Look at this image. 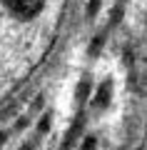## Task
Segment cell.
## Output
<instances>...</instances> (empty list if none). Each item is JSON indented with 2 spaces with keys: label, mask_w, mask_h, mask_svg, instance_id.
<instances>
[{
  "label": "cell",
  "mask_w": 147,
  "mask_h": 150,
  "mask_svg": "<svg viewBox=\"0 0 147 150\" xmlns=\"http://www.w3.org/2000/svg\"><path fill=\"white\" fill-rule=\"evenodd\" d=\"M92 148H95V138H87L82 143V150H92Z\"/></svg>",
  "instance_id": "cell-1"
},
{
  "label": "cell",
  "mask_w": 147,
  "mask_h": 150,
  "mask_svg": "<svg viewBox=\"0 0 147 150\" xmlns=\"http://www.w3.org/2000/svg\"><path fill=\"white\" fill-rule=\"evenodd\" d=\"M3 140H8V133H0V143H3Z\"/></svg>",
  "instance_id": "cell-2"
},
{
  "label": "cell",
  "mask_w": 147,
  "mask_h": 150,
  "mask_svg": "<svg viewBox=\"0 0 147 150\" xmlns=\"http://www.w3.org/2000/svg\"><path fill=\"white\" fill-rule=\"evenodd\" d=\"M23 150H32V145H25V148H23Z\"/></svg>",
  "instance_id": "cell-3"
}]
</instances>
